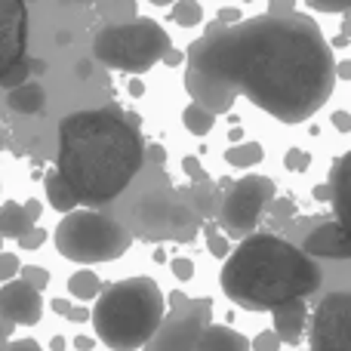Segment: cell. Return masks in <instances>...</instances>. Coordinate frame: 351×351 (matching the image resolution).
Wrapping results in <instances>:
<instances>
[{"label":"cell","mask_w":351,"mask_h":351,"mask_svg":"<svg viewBox=\"0 0 351 351\" xmlns=\"http://www.w3.org/2000/svg\"><path fill=\"white\" fill-rule=\"evenodd\" d=\"M333 123H336V130L348 133V130H351V117H348V111H336V114H333Z\"/></svg>","instance_id":"obj_42"},{"label":"cell","mask_w":351,"mask_h":351,"mask_svg":"<svg viewBox=\"0 0 351 351\" xmlns=\"http://www.w3.org/2000/svg\"><path fill=\"white\" fill-rule=\"evenodd\" d=\"M0 351H43L40 346H37V342L34 339H16V342H6V346L3 348H0Z\"/></svg>","instance_id":"obj_37"},{"label":"cell","mask_w":351,"mask_h":351,"mask_svg":"<svg viewBox=\"0 0 351 351\" xmlns=\"http://www.w3.org/2000/svg\"><path fill=\"white\" fill-rule=\"evenodd\" d=\"M182 123L188 127V133H191V136H206L213 127H216V114L191 102L185 111H182Z\"/></svg>","instance_id":"obj_23"},{"label":"cell","mask_w":351,"mask_h":351,"mask_svg":"<svg viewBox=\"0 0 351 351\" xmlns=\"http://www.w3.org/2000/svg\"><path fill=\"white\" fill-rule=\"evenodd\" d=\"M49 308H53L56 315H68V308H71V299H62V296H56L53 302H49Z\"/></svg>","instance_id":"obj_44"},{"label":"cell","mask_w":351,"mask_h":351,"mask_svg":"<svg viewBox=\"0 0 351 351\" xmlns=\"http://www.w3.org/2000/svg\"><path fill=\"white\" fill-rule=\"evenodd\" d=\"M274 317V336L287 346H299L308 330V305L305 299H287V302L274 305L271 308Z\"/></svg>","instance_id":"obj_14"},{"label":"cell","mask_w":351,"mask_h":351,"mask_svg":"<svg viewBox=\"0 0 351 351\" xmlns=\"http://www.w3.org/2000/svg\"><path fill=\"white\" fill-rule=\"evenodd\" d=\"M43 191H47V200H49V206H53V210H59V213L77 210V197H74V191L68 188V182L62 179L56 167L43 176Z\"/></svg>","instance_id":"obj_17"},{"label":"cell","mask_w":351,"mask_h":351,"mask_svg":"<svg viewBox=\"0 0 351 351\" xmlns=\"http://www.w3.org/2000/svg\"><path fill=\"white\" fill-rule=\"evenodd\" d=\"M68 293H71V299H77V302H90V299H96L99 293H102V280H99L90 268H80V271H74L71 278H68Z\"/></svg>","instance_id":"obj_21"},{"label":"cell","mask_w":351,"mask_h":351,"mask_svg":"<svg viewBox=\"0 0 351 351\" xmlns=\"http://www.w3.org/2000/svg\"><path fill=\"white\" fill-rule=\"evenodd\" d=\"M197 351H250V339L231 327L206 324V327L200 330Z\"/></svg>","instance_id":"obj_15"},{"label":"cell","mask_w":351,"mask_h":351,"mask_svg":"<svg viewBox=\"0 0 351 351\" xmlns=\"http://www.w3.org/2000/svg\"><path fill=\"white\" fill-rule=\"evenodd\" d=\"M185 90L213 114L247 96L280 123L311 121L336 90L333 43L302 12L210 22L185 53Z\"/></svg>","instance_id":"obj_1"},{"label":"cell","mask_w":351,"mask_h":351,"mask_svg":"<svg viewBox=\"0 0 351 351\" xmlns=\"http://www.w3.org/2000/svg\"><path fill=\"white\" fill-rule=\"evenodd\" d=\"M296 12V0H268V16H287Z\"/></svg>","instance_id":"obj_36"},{"label":"cell","mask_w":351,"mask_h":351,"mask_svg":"<svg viewBox=\"0 0 351 351\" xmlns=\"http://www.w3.org/2000/svg\"><path fill=\"white\" fill-rule=\"evenodd\" d=\"M170 6H173L170 10L173 22L182 25V28H194V25L204 22V6H200L197 0H173Z\"/></svg>","instance_id":"obj_24"},{"label":"cell","mask_w":351,"mask_h":351,"mask_svg":"<svg viewBox=\"0 0 351 351\" xmlns=\"http://www.w3.org/2000/svg\"><path fill=\"white\" fill-rule=\"evenodd\" d=\"M284 164H287V170H293V173H302V170H308L311 158H308V154H305V152H299V148H293V152H287Z\"/></svg>","instance_id":"obj_33"},{"label":"cell","mask_w":351,"mask_h":351,"mask_svg":"<svg viewBox=\"0 0 351 351\" xmlns=\"http://www.w3.org/2000/svg\"><path fill=\"white\" fill-rule=\"evenodd\" d=\"M28 77H31V62H28V56H25V59H19L16 65H10L3 74H0V86H3V90H12V86L25 84Z\"/></svg>","instance_id":"obj_25"},{"label":"cell","mask_w":351,"mask_h":351,"mask_svg":"<svg viewBox=\"0 0 351 351\" xmlns=\"http://www.w3.org/2000/svg\"><path fill=\"white\" fill-rule=\"evenodd\" d=\"M167 315L152 333L142 351H197L200 330L213 321V299L210 296H188L176 290L167 299Z\"/></svg>","instance_id":"obj_7"},{"label":"cell","mask_w":351,"mask_h":351,"mask_svg":"<svg viewBox=\"0 0 351 351\" xmlns=\"http://www.w3.org/2000/svg\"><path fill=\"white\" fill-rule=\"evenodd\" d=\"M28 53V3L0 0V74Z\"/></svg>","instance_id":"obj_11"},{"label":"cell","mask_w":351,"mask_h":351,"mask_svg":"<svg viewBox=\"0 0 351 351\" xmlns=\"http://www.w3.org/2000/svg\"><path fill=\"white\" fill-rule=\"evenodd\" d=\"M22 210H25V216H28L31 222H37V219H40V213H43V206H40V200L31 197V200H25V204H22Z\"/></svg>","instance_id":"obj_38"},{"label":"cell","mask_w":351,"mask_h":351,"mask_svg":"<svg viewBox=\"0 0 351 351\" xmlns=\"http://www.w3.org/2000/svg\"><path fill=\"white\" fill-rule=\"evenodd\" d=\"M53 241L65 259L77 262V265H99V262L121 259L130 250L133 237L123 225H117L114 219L102 216V213L71 210L56 225Z\"/></svg>","instance_id":"obj_6"},{"label":"cell","mask_w":351,"mask_h":351,"mask_svg":"<svg viewBox=\"0 0 351 351\" xmlns=\"http://www.w3.org/2000/svg\"><path fill=\"white\" fill-rule=\"evenodd\" d=\"M25 3H31V0H25Z\"/></svg>","instance_id":"obj_53"},{"label":"cell","mask_w":351,"mask_h":351,"mask_svg":"<svg viewBox=\"0 0 351 351\" xmlns=\"http://www.w3.org/2000/svg\"><path fill=\"white\" fill-rule=\"evenodd\" d=\"M65 317H68V321H86V317H90V311L84 308V302H80V305H71Z\"/></svg>","instance_id":"obj_41"},{"label":"cell","mask_w":351,"mask_h":351,"mask_svg":"<svg viewBox=\"0 0 351 351\" xmlns=\"http://www.w3.org/2000/svg\"><path fill=\"white\" fill-rule=\"evenodd\" d=\"M351 77V62H336V80H348Z\"/></svg>","instance_id":"obj_47"},{"label":"cell","mask_w":351,"mask_h":351,"mask_svg":"<svg viewBox=\"0 0 351 351\" xmlns=\"http://www.w3.org/2000/svg\"><path fill=\"white\" fill-rule=\"evenodd\" d=\"M19 268H22V262H19L16 253H0V284L19 278Z\"/></svg>","instance_id":"obj_29"},{"label":"cell","mask_w":351,"mask_h":351,"mask_svg":"<svg viewBox=\"0 0 351 351\" xmlns=\"http://www.w3.org/2000/svg\"><path fill=\"white\" fill-rule=\"evenodd\" d=\"M93 346H96V339H90V336H77L74 339V348L77 351H93Z\"/></svg>","instance_id":"obj_48"},{"label":"cell","mask_w":351,"mask_h":351,"mask_svg":"<svg viewBox=\"0 0 351 351\" xmlns=\"http://www.w3.org/2000/svg\"><path fill=\"white\" fill-rule=\"evenodd\" d=\"M271 200H274V182L268 176H243L237 182H228L216 213L222 234L228 241H243L247 234H253Z\"/></svg>","instance_id":"obj_8"},{"label":"cell","mask_w":351,"mask_h":351,"mask_svg":"<svg viewBox=\"0 0 351 351\" xmlns=\"http://www.w3.org/2000/svg\"><path fill=\"white\" fill-rule=\"evenodd\" d=\"M271 216H274V225H287L293 216H296V206H293L290 197H280V200H271Z\"/></svg>","instance_id":"obj_28"},{"label":"cell","mask_w":351,"mask_h":351,"mask_svg":"<svg viewBox=\"0 0 351 351\" xmlns=\"http://www.w3.org/2000/svg\"><path fill=\"white\" fill-rule=\"evenodd\" d=\"M6 102H10V108L19 111V114H37V111H43V105H47V93H43V86L37 84V80H25V84L6 90Z\"/></svg>","instance_id":"obj_16"},{"label":"cell","mask_w":351,"mask_h":351,"mask_svg":"<svg viewBox=\"0 0 351 351\" xmlns=\"http://www.w3.org/2000/svg\"><path fill=\"white\" fill-rule=\"evenodd\" d=\"M152 3H154V6H170L173 0H152Z\"/></svg>","instance_id":"obj_51"},{"label":"cell","mask_w":351,"mask_h":351,"mask_svg":"<svg viewBox=\"0 0 351 351\" xmlns=\"http://www.w3.org/2000/svg\"><path fill=\"white\" fill-rule=\"evenodd\" d=\"M250 351H280V339L274 336V330H265L250 342Z\"/></svg>","instance_id":"obj_31"},{"label":"cell","mask_w":351,"mask_h":351,"mask_svg":"<svg viewBox=\"0 0 351 351\" xmlns=\"http://www.w3.org/2000/svg\"><path fill=\"white\" fill-rule=\"evenodd\" d=\"M127 93H130V96H133V99L145 96V84H142L139 77H130V80H127Z\"/></svg>","instance_id":"obj_40"},{"label":"cell","mask_w":351,"mask_h":351,"mask_svg":"<svg viewBox=\"0 0 351 351\" xmlns=\"http://www.w3.org/2000/svg\"><path fill=\"white\" fill-rule=\"evenodd\" d=\"M19 274H22V280L25 284H31L34 290H47V284H49V271L47 268H40V265H25V268H19Z\"/></svg>","instance_id":"obj_27"},{"label":"cell","mask_w":351,"mask_h":351,"mask_svg":"<svg viewBox=\"0 0 351 351\" xmlns=\"http://www.w3.org/2000/svg\"><path fill=\"white\" fill-rule=\"evenodd\" d=\"M204 234H206V247H210V253L216 256V259H225V256L231 253V241L225 234H219L213 222H204Z\"/></svg>","instance_id":"obj_26"},{"label":"cell","mask_w":351,"mask_h":351,"mask_svg":"<svg viewBox=\"0 0 351 351\" xmlns=\"http://www.w3.org/2000/svg\"><path fill=\"white\" fill-rule=\"evenodd\" d=\"M160 62H164V65H170V68H179L182 65V62H185V53H179V49H167V53H164V59H160Z\"/></svg>","instance_id":"obj_39"},{"label":"cell","mask_w":351,"mask_h":351,"mask_svg":"<svg viewBox=\"0 0 351 351\" xmlns=\"http://www.w3.org/2000/svg\"><path fill=\"white\" fill-rule=\"evenodd\" d=\"M10 336H12V324L0 317V348H3L6 342H10Z\"/></svg>","instance_id":"obj_46"},{"label":"cell","mask_w":351,"mask_h":351,"mask_svg":"<svg viewBox=\"0 0 351 351\" xmlns=\"http://www.w3.org/2000/svg\"><path fill=\"white\" fill-rule=\"evenodd\" d=\"M346 167H348V158H339L333 164V176H330V200L336 206L339 222H346Z\"/></svg>","instance_id":"obj_22"},{"label":"cell","mask_w":351,"mask_h":351,"mask_svg":"<svg viewBox=\"0 0 351 351\" xmlns=\"http://www.w3.org/2000/svg\"><path fill=\"white\" fill-rule=\"evenodd\" d=\"M170 268H173V274L179 280H191L194 278V262L185 259V256H176V259L170 262Z\"/></svg>","instance_id":"obj_34"},{"label":"cell","mask_w":351,"mask_h":351,"mask_svg":"<svg viewBox=\"0 0 351 351\" xmlns=\"http://www.w3.org/2000/svg\"><path fill=\"white\" fill-rule=\"evenodd\" d=\"M133 225L148 241H194L204 219L170 191H154L136 204Z\"/></svg>","instance_id":"obj_9"},{"label":"cell","mask_w":351,"mask_h":351,"mask_svg":"<svg viewBox=\"0 0 351 351\" xmlns=\"http://www.w3.org/2000/svg\"><path fill=\"white\" fill-rule=\"evenodd\" d=\"M243 3H250V0H243Z\"/></svg>","instance_id":"obj_52"},{"label":"cell","mask_w":351,"mask_h":351,"mask_svg":"<svg viewBox=\"0 0 351 351\" xmlns=\"http://www.w3.org/2000/svg\"><path fill=\"white\" fill-rule=\"evenodd\" d=\"M262 158H265V148L259 142H237L225 152V164L234 170H250V167L262 164Z\"/></svg>","instance_id":"obj_20"},{"label":"cell","mask_w":351,"mask_h":351,"mask_svg":"<svg viewBox=\"0 0 351 351\" xmlns=\"http://www.w3.org/2000/svg\"><path fill=\"white\" fill-rule=\"evenodd\" d=\"M315 197L317 200H330V185H317L315 188Z\"/></svg>","instance_id":"obj_50"},{"label":"cell","mask_w":351,"mask_h":351,"mask_svg":"<svg viewBox=\"0 0 351 351\" xmlns=\"http://www.w3.org/2000/svg\"><path fill=\"white\" fill-rule=\"evenodd\" d=\"M148 158H152V164H164V160H167V152H164V145H152V148H148Z\"/></svg>","instance_id":"obj_45"},{"label":"cell","mask_w":351,"mask_h":351,"mask_svg":"<svg viewBox=\"0 0 351 351\" xmlns=\"http://www.w3.org/2000/svg\"><path fill=\"white\" fill-rule=\"evenodd\" d=\"M47 231L43 228H37V225H31L28 231H25L22 237H19V247L22 250H37V247H43V243H47Z\"/></svg>","instance_id":"obj_30"},{"label":"cell","mask_w":351,"mask_h":351,"mask_svg":"<svg viewBox=\"0 0 351 351\" xmlns=\"http://www.w3.org/2000/svg\"><path fill=\"white\" fill-rule=\"evenodd\" d=\"M305 3L317 12H348L351 0H305Z\"/></svg>","instance_id":"obj_32"},{"label":"cell","mask_w":351,"mask_h":351,"mask_svg":"<svg viewBox=\"0 0 351 351\" xmlns=\"http://www.w3.org/2000/svg\"><path fill=\"white\" fill-rule=\"evenodd\" d=\"M308 330H311L308 351H351V296L348 293H327L317 302Z\"/></svg>","instance_id":"obj_10"},{"label":"cell","mask_w":351,"mask_h":351,"mask_svg":"<svg viewBox=\"0 0 351 351\" xmlns=\"http://www.w3.org/2000/svg\"><path fill=\"white\" fill-rule=\"evenodd\" d=\"M197 3H200V0H197Z\"/></svg>","instance_id":"obj_54"},{"label":"cell","mask_w":351,"mask_h":351,"mask_svg":"<svg viewBox=\"0 0 351 351\" xmlns=\"http://www.w3.org/2000/svg\"><path fill=\"white\" fill-rule=\"evenodd\" d=\"M31 225H34V222L25 216L22 204L6 200V204L0 206V237H12V241H19V237H22Z\"/></svg>","instance_id":"obj_19"},{"label":"cell","mask_w":351,"mask_h":351,"mask_svg":"<svg viewBox=\"0 0 351 351\" xmlns=\"http://www.w3.org/2000/svg\"><path fill=\"white\" fill-rule=\"evenodd\" d=\"M222 293L243 311H271L287 299H305L321 287V265L278 234H247L225 256Z\"/></svg>","instance_id":"obj_3"},{"label":"cell","mask_w":351,"mask_h":351,"mask_svg":"<svg viewBox=\"0 0 351 351\" xmlns=\"http://www.w3.org/2000/svg\"><path fill=\"white\" fill-rule=\"evenodd\" d=\"M0 317L12 327H34L43 317V296L22 278H12L0 287Z\"/></svg>","instance_id":"obj_12"},{"label":"cell","mask_w":351,"mask_h":351,"mask_svg":"<svg viewBox=\"0 0 351 351\" xmlns=\"http://www.w3.org/2000/svg\"><path fill=\"white\" fill-rule=\"evenodd\" d=\"M145 164L142 133L114 108L74 111L59 123V176L77 204H111Z\"/></svg>","instance_id":"obj_2"},{"label":"cell","mask_w":351,"mask_h":351,"mask_svg":"<svg viewBox=\"0 0 351 351\" xmlns=\"http://www.w3.org/2000/svg\"><path fill=\"white\" fill-rule=\"evenodd\" d=\"M188 197H191V210L197 213L200 219H213L219 213V194H216V185H213L210 179H200V182H194V188L188 191Z\"/></svg>","instance_id":"obj_18"},{"label":"cell","mask_w":351,"mask_h":351,"mask_svg":"<svg viewBox=\"0 0 351 351\" xmlns=\"http://www.w3.org/2000/svg\"><path fill=\"white\" fill-rule=\"evenodd\" d=\"M170 47L173 40L160 22H154V19H130V22L108 25V28L99 31L93 53H96V59L102 65L139 77V74L152 71Z\"/></svg>","instance_id":"obj_5"},{"label":"cell","mask_w":351,"mask_h":351,"mask_svg":"<svg viewBox=\"0 0 351 351\" xmlns=\"http://www.w3.org/2000/svg\"><path fill=\"white\" fill-rule=\"evenodd\" d=\"M182 170H185L188 176H191L194 182H200V179H206V170H204V164H200L194 154H188V158H182Z\"/></svg>","instance_id":"obj_35"},{"label":"cell","mask_w":351,"mask_h":351,"mask_svg":"<svg viewBox=\"0 0 351 351\" xmlns=\"http://www.w3.org/2000/svg\"><path fill=\"white\" fill-rule=\"evenodd\" d=\"M299 250H302L305 256H311V259H315V256L317 259H348L351 247H348L346 222H339V219H333V222H321L315 231H308V234L302 237Z\"/></svg>","instance_id":"obj_13"},{"label":"cell","mask_w":351,"mask_h":351,"mask_svg":"<svg viewBox=\"0 0 351 351\" xmlns=\"http://www.w3.org/2000/svg\"><path fill=\"white\" fill-rule=\"evenodd\" d=\"M216 22H222V25L241 22V12H237V10H228V6H225V10H219V19H216Z\"/></svg>","instance_id":"obj_43"},{"label":"cell","mask_w":351,"mask_h":351,"mask_svg":"<svg viewBox=\"0 0 351 351\" xmlns=\"http://www.w3.org/2000/svg\"><path fill=\"white\" fill-rule=\"evenodd\" d=\"M65 346H68L65 336H53V342H49V348L53 351H65Z\"/></svg>","instance_id":"obj_49"},{"label":"cell","mask_w":351,"mask_h":351,"mask_svg":"<svg viewBox=\"0 0 351 351\" xmlns=\"http://www.w3.org/2000/svg\"><path fill=\"white\" fill-rule=\"evenodd\" d=\"M167 315V296L152 278H130L105 287L90 311L96 339L111 351L142 348Z\"/></svg>","instance_id":"obj_4"}]
</instances>
